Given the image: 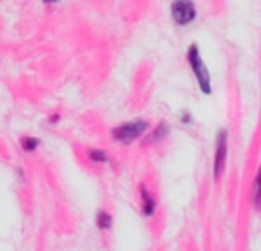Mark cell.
<instances>
[{
    "instance_id": "7",
    "label": "cell",
    "mask_w": 261,
    "mask_h": 251,
    "mask_svg": "<svg viewBox=\"0 0 261 251\" xmlns=\"http://www.w3.org/2000/svg\"><path fill=\"white\" fill-rule=\"evenodd\" d=\"M167 133H169V126L162 122V124H159V128H155V133H151V135L146 138V141H148V143H155V141L166 138Z\"/></svg>"
},
{
    "instance_id": "10",
    "label": "cell",
    "mask_w": 261,
    "mask_h": 251,
    "mask_svg": "<svg viewBox=\"0 0 261 251\" xmlns=\"http://www.w3.org/2000/svg\"><path fill=\"white\" fill-rule=\"evenodd\" d=\"M254 204L256 206L261 204V166H259L258 177H256V183H254Z\"/></svg>"
},
{
    "instance_id": "9",
    "label": "cell",
    "mask_w": 261,
    "mask_h": 251,
    "mask_svg": "<svg viewBox=\"0 0 261 251\" xmlns=\"http://www.w3.org/2000/svg\"><path fill=\"white\" fill-rule=\"evenodd\" d=\"M87 156H89L91 161H94V162H108V156H107V152H103V150L91 148L89 152H87Z\"/></svg>"
},
{
    "instance_id": "4",
    "label": "cell",
    "mask_w": 261,
    "mask_h": 251,
    "mask_svg": "<svg viewBox=\"0 0 261 251\" xmlns=\"http://www.w3.org/2000/svg\"><path fill=\"white\" fill-rule=\"evenodd\" d=\"M226 161V131L221 129L216 138V156H214V177L220 178Z\"/></svg>"
},
{
    "instance_id": "8",
    "label": "cell",
    "mask_w": 261,
    "mask_h": 251,
    "mask_svg": "<svg viewBox=\"0 0 261 251\" xmlns=\"http://www.w3.org/2000/svg\"><path fill=\"white\" fill-rule=\"evenodd\" d=\"M21 146H23L24 152H35L40 146V140L35 136H24L23 140H21Z\"/></svg>"
},
{
    "instance_id": "1",
    "label": "cell",
    "mask_w": 261,
    "mask_h": 251,
    "mask_svg": "<svg viewBox=\"0 0 261 251\" xmlns=\"http://www.w3.org/2000/svg\"><path fill=\"white\" fill-rule=\"evenodd\" d=\"M188 63H190L192 66V72L195 75L197 82H199V87L202 89V93L204 94H211V75H209V70L207 66L204 65V61H202L200 58V51L199 47H197L195 44H192L190 47H188Z\"/></svg>"
},
{
    "instance_id": "12",
    "label": "cell",
    "mask_w": 261,
    "mask_h": 251,
    "mask_svg": "<svg viewBox=\"0 0 261 251\" xmlns=\"http://www.w3.org/2000/svg\"><path fill=\"white\" fill-rule=\"evenodd\" d=\"M190 120H192L190 114H188V112H185V114H183V119H181V122H183V124H188Z\"/></svg>"
},
{
    "instance_id": "6",
    "label": "cell",
    "mask_w": 261,
    "mask_h": 251,
    "mask_svg": "<svg viewBox=\"0 0 261 251\" xmlns=\"http://www.w3.org/2000/svg\"><path fill=\"white\" fill-rule=\"evenodd\" d=\"M112 223H113V218H112L110 213L99 211L98 215H96V225H98V227H99L101 230L110 229V227H112Z\"/></svg>"
},
{
    "instance_id": "3",
    "label": "cell",
    "mask_w": 261,
    "mask_h": 251,
    "mask_svg": "<svg viewBox=\"0 0 261 251\" xmlns=\"http://www.w3.org/2000/svg\"><path fill=\"white\" fill-rule=\"evenodd\" d=\"M171 14L176 23L185 27V24L192 23V21L195 19L197 11L192 2H174L171 6Z\"/></svg>"
},
{
    "instance_id": "2",
    "label": "cell",
    "mask_w": 261,
    "mask_h": 251,
    "mask_svg": "<svg viewBox=\"0 0 261 251\" xmlns=\"http://www.w3.org/2000/svg\"><path fill=\"white\" fill-rule=\"evenodd\" d=\"M146 129H148V122L143 119H138V120H130V122L117 126L112 131V136L115 138L117 141H120V143H130V141L138 140L141 135H145Z\"/></svg>"
},
{
    "instance_id": "11",
    "label": "cell",
    "mask_w": 261,
    "mask_h": 251,
    "mask_svg": "<svg viewBox=\"0 0 261 251\" xmlns=\"http://www.w3.org/2000/svg\"><path fill=\"white\" fill-rule=\"evenodd\" d=\"M60 119H61L60 114H53V115L49 117V122L50 124H58V122H60Z\"/></svg>"
},
{
    "instance_id": "5",
    "label": "cell",
    "mask_w": 261,
    "mask_h": 251,
    "mask_svg": "<svg viewBox=\"0 0 261 251\" xmlns=\"http://www.w3.org/2000/svg\"><path fill=\"white\" fill-rule=\"evenodd\" d=\"M141 211L145 216H153L155 213V208H157V204H155V197L148 192V188L145 185H141Z\"/></svg>"
}]
</instances>
